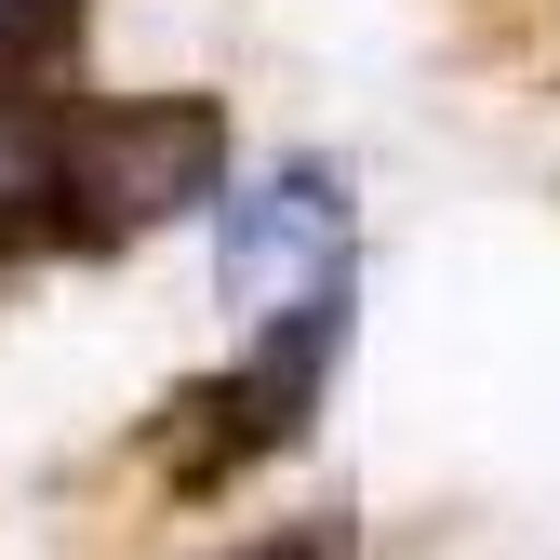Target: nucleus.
I'll use <instances>...</instances> for the list:
<instances>
[{
    "mask_svg": "<svg viewBox=\"0 0 560 560\" xmlns=\"http://www.w3.org/2000/svg\"><path fill=\"white\" fill-rule=\"evenodd\" d=\"M214 174H228V120L200 94H120V107H81L54 133V228L148 241V228L200 214Z\"/></svg>",
    "mask_w": 560,
    "mask_h": 560,
    "instance_id": "f257e3e1",
    "label": "nucleus"
},
{
    "mask_svg": "<svg viewBox=\"0 0 560 560\" xmlns=\"http://www.w3.org/2000/svg\"><path fill=\"white\" fill-rule=\"evenodd\" d=\"M214 280H228V307H254V320L334 307V280H347V187L294 161V174H267L254 200H228V228H214Z\"/></svg>",
    "mask_w": 560,
    "mask_h": 560,
    "instance_id": "f03ea898",
    "label": "nucleus"
},
{
    "mask_svg": "<svg viewBox=\"0 0 560 560\" xmlns=\"http://www.w3.org/2000/svg\"><path fill=\"white\" fill-rule=\"evenodd\" d=\"M54 214V133L27 107H0V241H27Z\"/></svg>",
    "mask_w": 560,
    "mask_h": 560,
    "instance_id": "7ed1b4c3",
    "label": "nucleus"
},
{
    "mask_svg": "<svg viewBox=\"0 0 560 560\" xmlns=\"http://www.w3.org/2000/svg\"><path fill=\"white\" fill-rule=\"evenodd\" d=\"M254 560H320V547H254Z\"/></svg>",
    "mask_w": 560,
    "mask_h": 560,
    "instance_id": "20e7f679",
    "label": "nucleus"
}]
</instances>
